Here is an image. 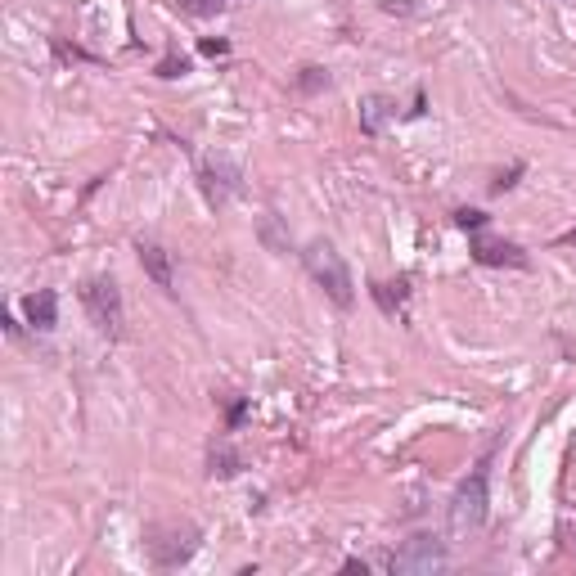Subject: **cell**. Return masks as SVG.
Listing matches in <instances>:
<instances>
[{
    "label": "cell",
    "instance_id": "5b68a950",
    "mask_svg": "<svg viewBox=\"0 0 576 576\" xmlns=\"http://www.w3.org/2000/svg\"><path fill=\"white\" fill-rule=\"evenodd\" d=\"M468 252H473L477 266H513V270H527V266H531V257L518 248V243H509V239H491L486 230H477V234H473Z\"/></svg>",
    "mask_w": 576,
    "mask_h": 576
},
{
    "label": "cell",
    "instance_id": "52a82bcc",
    "mask_svg": "<svg viewBox=\"0 0 576 576\" xmlns=\"http://www.w3.org/2000/svg\"><path fill=\"white\" fill-rule=\"evenodd\" d=\"M23 315L36 333H50L59 324V293L54 288H36V293L23 297Z\"/></svg>",
    "mask_w": 576,
    "mask_h": 576
},
{
    "label": "cell",
    "instance_id": "9c48e42d",
    "mask_svg": "<svg viewBox=\"0 0 576 576\" xmlns=\"http://www.w3.org/2000/svg\"><path fill=\"white\" fill-rule=\"evenodd\" d=\"M135 252H140L144 275H149L153 284L162 288V293H176V279H171V257H167V248H162V243L140 239V243H135Z\"/></svg>",
    "mask_w": 576,
    "mask_h": 576
},
{
    "label": "cell",
    "instance_id": "3957f363",
    "mask_svg": "<svg viewBox=\"0 0 576 576\" xmlns=\"http://www.w3.org/2000/svg\"><path fill=\"white\" fill-rule=\"evenodd\" d=\"M486 518V459L468 473V482L455 491V504H450V522H455V531H473L482 527Z\"/></svg>",
    "mask_w": 576,
    "mask_h": 576
},
{
    "label": "cell",
    "instance_id": "ac0fdd59",
    "mask_svg": "<svg viewBox=\"0 0 576 576\" xmlns=\"http://www.w3.org/2000/svg\"><path fill=\"white\" fill-rule=\"evenodd\" d=\"M243 414H248V401H234V405H230V432L243 423Z\"/></svg>",
    "mask_w": 576,
    "mask_h": 576
},
{
    "label": "cell",
    "instance_id": "8fae6325",
    "mask_svg": "<svg viewBox=\"0 0 576 576\" xmlns=\"http://www.w3.org/2000/svg\"><path fill=\"white\" fill-rule=\"evenodd\" d=\"M392 113H396V108H392V99H387V95H369L365 104H360V131H365V135H378Z\"/></svg>",
    "mask_w": 576,
    "mask_h": 576
},
{
    "label": "cell",
    "instance_id": "7c38bea8",
    "mask_svg": "<svg viewBox=\"0 0 576 576\" xmlns=\"http://www.w3.org/2000/svg\"><path fill=\"white\" fill-rule=\"evenodd\" d=\"M212 473H221V477H234V473H239V455H234L225 441H221V446H212Z\"/></svg>",
    "mask_w": 576,
    "mask_h": 576
},
{
    "label": "cell",
    "instance_id": "30bf717a",
    "mask_svg": "<svg viewBox=\"0 0 576 576\" xmlns=\"http://www.w3.org/2000/svg\"><path fill=\"white\" fill-rule=\"evenodd\" d=\"M369 293H374V302H378V311L383 315H396L405 306V297H410V279H392V284H369Z\"/></svg>",
    "mask_w": 576,
    "mask_h": 576
},
{
    "label": "cell",
    "instance_id": "ba28073f",
    "mask_svg": "<svg viewBox=\"0 0 576 576\" xmlns=\"http://www.w3.org/2000/svg\"><path fill=\"white\" fill-rule=\"evenodd\" d=\"M149 549H153V563H158V567H176V563H185V558L198 549V531L194 527L171 531L167 540H149Z\"/></svg>",
    "mask_w": 576,
    "mask_h": 576
},
{
    "label": "cell",
    "instance_id": "e0dca14e",
    "mask_svg": "<svg viewBox=\"0 0 576 576\" xmlns=\"http://www.w3.org/2000/svg\"><path fill=\"white\" fill-rule=\"evenodd\" d=\"M185 72H189V63L185 59H167V63H162V68H158V77H185Z\"/></svg>",
    "mask_w": 576,
    "mask_h": 576
},
{
    "label": "cell",
    "instance_id": "9a60e30c",
    "mask_svg": "<svg viewBox=\"0 0 576 576\" xmlns=\"http://www.w3.org/2000/svg\"><path fill=\"white\" fill-rule=\"evenodd\" d=\"M225 0H180V9H189V14H212V9H221Z\"/></svg>",
    "mask_w": 576,
    "mask_h": 576
},
{
    "label": "cell",
    "instance_id": "4fadbf2b",
    "mask_svg": "<svg viewBox=\"0 0 576 576\" xmlns=\"http://www.w3.org/2000/svg\"><path fill=\"white\" fill-rule=\"evenodd\" d=\"M455 225H459V230H468V234H477V230H486V225H491V216L477 212V207H459V212H455Z\"/></svg>",
    "mask_w": 576,
    "mask_h": 576
},
{
    "label": "cell",
    "instance_id": "5bb4252c",
    "mask_svg": "<svg viewBox=\"0 0 576 576\" xmlns=\"http://www.w3.org/2000/svg\"><path fill=\"white\" fill-rule=\"evenodd\" d=\"M297 86H302L306 95H311V90H324V86H329V72H324V68H302V72H297Z\"/></svg>",
    "mask_w": 576,
    "mask_h": 576
},
{
    "label": "cell",
    "instance_id": "7a4b0ae2",
    "mask_svg": "<svg viewBox=\"0 0 576 576\" xmlns=\"http://www.w3.org/2000/svg\"><path fill=\"white\" fill-rule=\"evenodd\" d=\"M81 306H86L90 324L108 338H122V324H126V311H122V288H117L113 275H90L81 284Z\"/></svg>",
    "mask_w": 576,
    "mask_h": 576
},
{
    "label": "cell",
    "instance_id": "6da1fadb",
    "mask_svg": "<svg viewBox=\"0 0 576 576\" xmlns=\"http://www.w3.org/2000/svg\"><path fill=\"white\" fill-rule=\"evenodd\" d=\"M302 266H306V275H311L315 284H320L338 306H351V302H356V284H351V270H347L342 252L333 248L329 239H311V243H306V248H302Z\"/></svg>",
    "mask_w": 576,
    "mask_h": 576
},
{
    "label": "cell",
    "instance_id": "2e32d148",
    "mask_svg": "<svg viewBox=\"0 0 576 576\" xmlns=\"http://www.w3.org/2000/svg\"><path fill=\"white\" fill-rule=\"evenodd\" d=\"M198 50H203L207 59H216V54H230V41H221V36H216V41H212V36H207V41L198 45Z\"/></svg>",
    "mask_w": 576,
    "mask_h": 576
},
{
    "label": "cell",
    "instance_id": "8992f818",
    "mask_svg": "<svg viewBox=\"0 0 576 576\" xmlns=\"http://www.w3.org/2000/svg\"><path fill=\"white\" fill-rule=\"evenodd\" d=\"M198 180H203L207 203L221 207L225 198L239 189V167H234V162H225V158H207L203 167H198Z\"/></svg>",
    "mask_w": 576,
    "mask_h": 576
},
{
    "label": "cell",
    "instance_id": "277c9868",
    "mask_svg": "<svg viewBox=\"0 0 576 576\" xmlns=\"http://www.w3.org/2000/svg\"><path fill=\"white\" fill-rule=\"evenodd\" d=\"M450 558H446V545L432 536H414L405 540L401 549L392 554V572H405V576H428V572H441Z\"/></svg>",
    "mask_w": 576,
    "mask_h": 576
}]
</instances>
